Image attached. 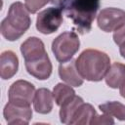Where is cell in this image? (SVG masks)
<instances>
[{
    "label": "cell",
    "instance_id": "2e32d148",
    "mask_svg": "<svg viewBox=\"0 0 125 125\" xmlns=\"http://www.w3.org/2000/svg\"><path fill=\"white\" fill-rule=\"evenodd\" d=\"M75 96V91L70 85H65L62 83H58L53 89V97L56 104L61 106L65 102L69 101Z\"/></svg>",
    "mask_w": 125,
    "mask_h": 125
},
{
    "label": "cell",
    "instance_id": "8992f818",
    "mask_svg": "<svg viewBox=\"0 0 125 125\" xmlns=\"http://www.w3.org/2000/svg\"><path fill=\"white\" fill-rule=\"evenodd\" d=\"M62 23V12L58 7H50L41 11L36 19V28L42 34L56 32Z\"/></svg>",
    "mask_w": 125,
    "mask_h": 125
},
{
    "label": "cell",
    "instance_id": "7a4b0ae2",
    "mask_svg": "<svg viewBox=\"0 0 125 125\" xmlns=\"http://www.w3.org/2000/svg\"><path fill=\"white\" fill-rule=\"evenodd\" d=\"M26 71L39 80H46L52 73V62L44 43L37 37H29L21 45Z\"/></svg>",
    "mask_w": 125,
    "mask_h": 125
},
{
    "label": "cell",
    "instance_id": "5b68a950",
    "mask_svg": "<svg viewBox=\"0 0 125 125\" xmlns=\"http://www.w3.org/2000/svg\"><path fill=\"white\" fill-rule=\"evenodd\" d=\"M80 41L74 31H64L52 42V52L60 62L70 61L79 50Z\"/></svg>",
    "mask_w": 125,
    "mask_h": 125
},
{
    "label": "cell",
    "instance_id": "7402d4cb",
    "mask_svg": "<svg viewBox=\"0 0 125 125\" xmlns=\"http://www.w3.org/2000/svg\"><path fill=\"white\" fill-rule=\"evenodd\" d=\"M119 93H120V96L125 99V84H123V85L119 88Z\"/></svg>",
    "mask_w": 125,
    "mask_h": 125
},
{
    "label": "cell",
    "instance_id": "3957f363",
    "mask_svg": "<svg viewBox=\"0 0 125 125\" xmlns=\"http://www.w3.org/2000/svg\"><path fill=\"white\" fill-rule=\"evenodd\" d=\"M75 65L83 79L98 82L104 78L110 67L109 57L96 49L84 50L75 60Z\"/></svg>",
    "mask_w": 125,
    "mask_h": 125
},
{
    "label": "cell",
    "instance_id": "9c48e42d",
    "mask_svg": "<svg viewBox=\"0 0 125 125\" xmlns=\"http://www.w3.org/2000/svg\"><path fill=\"white\" fill-rule=\"evenodd\" d=\"M3 115L9 125L28 124L32 117V110L30 105H20L9 102L3 109Z\"/></svg>",
    "mask_w": 125,
    "mask_h": 125
},
{
    "label": "cell",
    "instance_id": "7c38bea8",
    "mask_svg": "<svg viewBox=\"0 0 125 125\" xmlns=\"http://www.w3.org/2000/svg\"><path fill=\"white\" fill-rule=\"evenodd\" d=\"M53 93L47 88H39L34 96L33 106L36 112L47 114L53 109Z\"/></svg>",
    "mask_w": 125,
    "mask_h": 125
},
{
    "label": "cell",
    "instance_id": "ba28073f",
    "mask_svg": "<svg viewBox=\"0 0 125 125\" xmlns=\"http://www.w3.org/2000/svg\"><path fill=\"white\" fill-rule=\"evenodd\" d=\"M97 23L104 32L115 31L125 24V11L118 8L103 9L97 17Z\"/></svg>",
    "mask_w": 125,
    "mask_h": 125
},
{
    "label": "cell",
    "instance_id": "277c9868",
    "mask_svg": "<svg viewBox=\"0 0 125 125\" xmlns=\"http://www.w3.org/2000/svg\"><path fill=\"white\" fill-rule=\"evenodd\" d=\"M29 12L21 2H14L8 11L7 17L1 22V34L8 41L21 38L30 27Z\"/></svg>",
    "mask_w": 125,
    "mask_h": 125
},
{
    "label": "cell",
    "instance_id": "8fae6325",
    "mask_svg": "<svg viewBox=\"0 0 125 125\" xmlns=\"http://www.w3.org/2000/svg\"><path fill=\"white\" fill-rule=\"evenodd\" d=\"M19 68V59L13 51H4L0 56V76L7 80L12 78Z\"/></svg>",
    "mask_w": 125,
    "mask_h": 125
},
{
    "label": "cell",
    "instance_id": "e0dca14e",
    "mask_svg": "<svg viewBox=\"0 0 125 125\" xmlns=\"http://www.w3.org/2000/svg\"><path fill=\"white\" fill-rule=\"evenodd\" d=\"M99 108L105 114L125 121V104L119 102H107L99 105Z\"/></svg>",
    "mask_w": 125,
    "mask_h": 125
},
{
    "label": "cell",
    "instance_id": "6da1fadb",
    "mask_svg": "<svg viewBox=\"0 0 125 125\" xmlns=\"http://www.w3.org/2000/svg\"><path fill=\"white\" fill-rule=\"evenodd\" d=\"M72 21L79 34L88 33L100 8V0H50Z\"/></svg>",
    "mask_w": 125,
    "mask_h": 125
},
{
    "label": "cell",
    "instance_id": "52a82bcc",
    "mask_svg": "<svg viewBox=\"0 0 125 125\" xmlns=\"http://www.w3.org/2000/svg\"><path fill=\"white\" fill-rule=\"evenodd\" d=\"M35 93V87L32 83L26 80H17L10 86L8 92L9 102L28 106L33 102Z\"/></svg>",
    "mask_w": 125,
    "mask_h": 125
},
{
    "label": "cell",
    "instance_id": "d6986e66",
    "mask_svg": "<svg viewBox=\"0 0 125 125\" xmlns=\"http://www.w3.org/2000/svg\"><path fill=\"white\" fill-rule=\"evenodd\" d=\"M113 41L116 45L119 47L123 44H125V24L120 26L118 29H116L113 33Z\"/></svg>",
    "mask_w": 125,
    "mask_h": 125
},
{
    "label": "cell",
    "instance_id": "30bf717a",
    "mask_svg": "<svg viewBox=\"0 0 125 125\" xmlns=\"http://www.w3.org/2000/svg\"><path fill=\"white\" fill-rule=\"evenodd\" d=\"M59 75L62 81L71 87H79L83 84V78L76 68L75 60L71 59L70 61L61 62L59 65Z\"/></svg>",
    "mask_w": 125,
    "mask_h": 125
},
{
    "label": "cell",
    "instance_id": "5bb4252c",
    "mask_svg": "<svg viewBox=\"0 0 125 125\" xmlns=\"http://www.w3.org/2000/svg\"><path fill=\"white\" fill-rule=\"evenodd\" d=\"M97 115V112L94 108V106L90 104L83 103L76 112L74 113L72 119L70 120L71 125H88L91 124L93 118Z\"/></svg>",
    "mask_w": 125,
    "mask_h": 125
},
{
    "label": "cell",
    "instance_id": "ffe728a7",
    "mask_svg": "<svg viewBox=\"0 0 125 125\" xmlns=\"http://www.w3.org/2000/svg\"><path fill=\"white\" fill-rule=\"evenodd\" d=\"M113 123H114V120L112 119V117L104 113L103 115H96L93 118L91 125L93 124H113Z\"/></svg>",
    "mask_w": 125,
    "mask_h": 125
},
{
    "label": "cell",
    "instance_id": "9a60e30c",
    "mask_svg": "<svg viewBox=\"0 0 125 125\" xmlns=\"http://www.w3.org/2000/svg\"><path fill=\"white\" fill-rule=\"evenodd\" d=\"M84 103L83 99L79 96H74L69 101L65 102L60 107V120L63 124H69L70 120L72 119L74 113L78 109V107Z\"/></svg>",
    "mask_w": 125,
    "mask_h": 125
},
{
    "label": "cell",
    "instance_id": "4fadbf2b",
    "mask_svg": "<svg viewBox=\"0 0 125 125\" xmlns=\"http://www.w3.org/2000/svg\"><path fill=\"white\" fill-rule=\"evenodd\" d=\"M104 80L108 87L112 89L120 88L125 84V64L121 62H113L110 64L104 76Z\"/></svg>",
    "mask_w": 125,
    "mask_h": 125
},
{
    "label": "cell",
    "instance_id": "44dd1931",
    "mask_svg": "<svg viewBox=\"0 0 125 125\" xmlns=\"http://www.w3.org/2000/svg\"><path fill=\"white\" fill-rule=\"evenodd\" d=\"M119 52H120L121 57L125 59V44H123V45H121L119 47Z\"/></svg>",
    "mask_w": 125,
    "mask_h": 125
},
{
    "label": "cell",
    "instance_id": "ac0fdd59",
    "mask_svg": "<svg viewBox=\"0 0 125 125\" xmlns=\"http://www.w3.org/2000/svg\"><path fill=\"white\" fill-rule=\"evenodd\" d=\"M49 2L50 0H24V5L29 13L35 14Z\"/></svg>",
    "mask_w": 125,
    "mask_h": 125
}]
</instances>
